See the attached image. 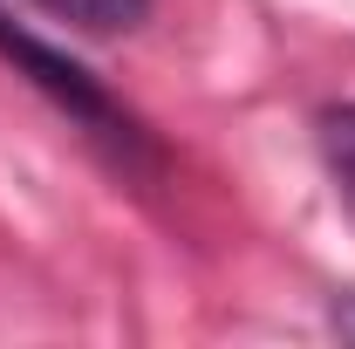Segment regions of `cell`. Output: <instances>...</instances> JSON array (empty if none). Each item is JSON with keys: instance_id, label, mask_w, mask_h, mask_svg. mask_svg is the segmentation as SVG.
<instances>
[{"instance_id": "cell-1", "label": "cell", "mask_w": 355, "mask_h": 349, "mask_svg": "<svg viewBox=\"0 0 355 349\" xmlns=\"http://www.w3.org/2000/svg\"><path fill=\"white\" fill-rule=\"evenodd\" d=\"M0 55H7L28 83L42 89V96H55V103H62V110H69L89 137H103L116 158H137V151H144V131L130 124V110H116V103L103 96V83L89 76L83 62H69V55H62V48H48L42 35L14 28L7 14H0Z\"/></svg>"}, {"instance_id": "cell-2", "label": "cell", "mask_w": 355, "mask_h": 349, "mask_svg": "<svg viewBox=\"0 0 355 349\" xmlns=\"http://www.w3.org/2000/svg\"><path fill=\"white\" fill-rule=\"evenodd\" d=\"M314 144H321V165L342 185V199H355V103H328L314 117Z\"/></svg>"}, {"instance_id": "cell-3", "label": "cell", "mask_w": 355, "mask_h": 349, "mask_svg": "<svg viewBox=\"0 0 355 349\" xmlns=\"http://www.w3.org/2000/svg\"><path fill=\"white\" fill-rule=\"evenodd\" d=\"M42 7L62 21H83V28H130L150 0H42Z\"/></svg>"}, {"instance_id": "cell-4", "label": "cell", "mask_w": 355, "mask_h": 349, "mask_svg": "<svg viewBox=\"0 0 355 349\" xmlns=\"http://www.w3.org/2000/svg\"><path fill=\"white\" fill-rule=\"evenodd\" d=\"M328 322H335V336H349V343H355V295H342V302L328 308Z\"/></svg>"}]
</instances>
